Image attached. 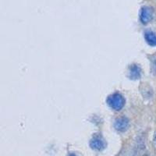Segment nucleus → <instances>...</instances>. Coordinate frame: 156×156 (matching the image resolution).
I'll list each match as a JSON object with an SVG mask.
<instances>
[{
  "mask_svg": "<svg viewBox=\"0 0 156 156\" xmlns=\"http://www.w3.org/2000/svg\"><path fill=\"white\" fill-rule=\"evenodd\" d=\"M146 38L147 41L151 45H156V34L153 32H147L146 33Z\"/></svg>",
  "mask_w": 156,
  "mask_h": 156,
  "instance_id": "7ed1b4c3",
  "label": "nucleus"
},
{
  "mask_svg": "<svg viewBox=\"0 0 156 156\" xmlns=\"http://www.w3.org/2000/svg\"><path fill=\"white\" fill-rule=\"evenodd\" d=\"M140 20H141L142 23H148L153 16V10L151 8L147 7V6H144L141 9L140 11Z\"/></svg>",
  "mask_w": 156,
  "mask_h": 156,
  "instance_id": "f257e3e1",
  "label": "nucleus"
},
{
  "mask_svg": "<svg viewBox=\"0 0 156 156\" xmlns=\"http://www.w3.org/2000/svg\"><path fill=\"white\" fill-rule=\"evenodd\" d=\"M69 156H76V155H75V154H71Z\"/></svg>",
  "mask_w": 156,
  "mask_h": 156,
  "instance_id": "20e7f679",
  "label": "nucleus"
},
{
  "mask_svg": "<svg viewBox=\"0 0 156 156\" xmlns=\"http://www.w3.org/2000/svg\"><path fill=\"white\" fill-rule=\"evenodd\" d=\"M90 146L92 147V148L96 149V150H101V149L104 148V146H105V144L103 140H100L99 138L98 139H94V140L91 141L90 143Z\"/></svg>",
  "mask_w": 156,
  "mask_h": 156,
  "instance_id": "f03ea898",
  "label": "nucleus"
}]
</instances>
